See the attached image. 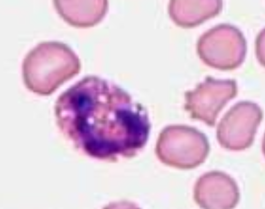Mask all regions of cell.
<instances>
[{"label":"cell","instance_id":"obj_6","mask_svg":"<svg viewBox=\"0 0 265 209\" xmlns=\"http://www.w3.org/2000/svg\"><path fill=\"white\" fill-rule=\"evenodd\" d=\"M209 89L206 85L201 86L198 89L188 96V109L192 117L204 121L210 126L215 124L217 115L226 101L234 95L235 91L233 85L223 83L221 87Z\"/></svg>","mask_w":265,"mask_h":209},{"label":"cell","instance_id":"obj_1","mask_svg":"<svg viewBox=\"0 0 265 209\" xmlns=\"http://www.w3.org/2000/svg\"><path fill=\"white\" fill-rule=\"evenodd\" d=\"M56 112L62 128L94 157L132 154L148 138L145 110L116 85L97 77H86L62 93Z\"/></svg>","mask_w":265,"mask_h":209},{"label":"cell","instance_id":"obj_5","mask_svg":"<svg viewBox=\"0 0 265 209\" xmlns=\"http://www.w3.org/2000/svg\"><path fill=\"white\" fill-rule=\"evenodd\" d=\"M194 199L204 208H232L237 203L239 193L235 181L220 171L205 173L197 180Z\"/></svg>","mask_w":265,"mask_h":209},{"label":"cell","instance_id":"obj_4","mask_svg":"<svg viewBox=\"0 0 265 209\" xmlns=\"http://www.w3.org/2000/svg\"><path fill=\"white\" fill-rule=\"evenodd\" d=\"M262 113L255 104L241 102L232 108L220 120L217 138L223 147L241 150L252 144Z\"/></svg>","mask_w":265,"mask_h":209},{"label":"cell","instance_id":"obj_2","mask_svg":"<svg viewBox=\"0 0 265 209\" xmlns=\"http://www.w3.org/2000/svg\"><path fill=\"white\" fill-rule=\"evenodd\" d=\"M80 63L67 45L58 42L38 44L25 58V84L35 93L47 95L79 71Z\"/></svg>","mask_w":265,"mask_h":209},{"label":"cell","instance_id":"obj_3","mask_svg":"<svg viewBox=\"0 0 265 209\" xmlns=\"http://www.w3.org/2000/svg\"><path fill=\"white\" fill-rule=\"evenodd\" d=\"M209 151L208 140L203 133L187 126H170L160 134L157 153L163 162L178 168L197 167Z\"/></svg>","mask_w":265,"mask_h":209}]
</instances>
